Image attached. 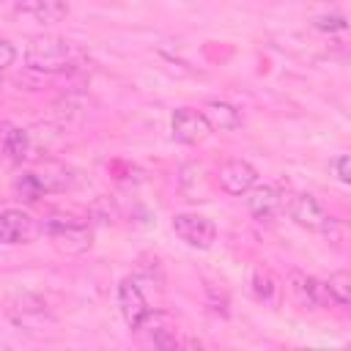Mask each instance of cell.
Wrapping results in <instances>:
<instances>
[{"label": "cell", "mask_w": 351, "mask_h": 351, "mask_svg": "<svg viewBox=\"0 0 351 351\" xmlns=\"http://www.w3.org/2000/svg\"><path fill=\"white\" fill-rule=\"evenodd\" d=\"M115 296H118V310H121L126 326H129V329H137L140 321H143V318L148 315V310H151V307H148V299H145V293H143L140 280H137V277H123V280L118 282Z\"/></svg>", "instance_id": "52a82bcc"}, {"label": "cell", "mask_w": 351, "mask_h": 351, "mask_svg": "<svg viewBox=\"0 0 351 351\" xmlns=\"http://www.w3.org/2000/svg\"><path fill=\"white\" fill-rule=\"evenodd\" d=\"M36 178L41 184V192H66V189L74 186V176L63 165H44L36 173Z\"/></svg>", "instance_id": "2e32d148"}, {"label": "cell", "mask_w": 351, "mask_h": 351, "mask_svg": "<svg viewBox=\"0 0 351 351\" xmlns=\"http://www.w3.org/2000/svg\"><path fill=\"white\" fill-rule=\"evenodd\" d=\"M288 288L293 293V299L307 307V310H318L324 304H329V293H326V285L321 280H315L313 274H304V271H291L288 274Z\"/></svg>", "instance_id": "8fae6325"}, {"label": "cell", "mask_w": 351, "mask_h": 351, "mask_svg": "<svg viewBox=\"0 0 351 351\" xmlns=\"http://www.w3.org/2000/svg\"><path fill=\"white\" fill-rule=\"evenodd\" d=\"M173 230H176V236H178L184 244H189V247H195V250H208V247L214 244V239H217L214 222H211L208 217L192 214V211L176 214V217H173Z\"/></svg>", "instance_id": "8992f818"}, {"label": "cell", "mask_w": 351, "mask_h": 351, "mask_svg": "<svg viewBox=\"0 0 351 351\" xmlns=\"http://www.w3.org/2000/svg\"><path fill=\"white\" fill-rule=\"evenodd\" d=\"M14 189L25 197V200H38L44 192H41V184L36 178V173H22L16 181H14Z\"/></svg>", "instance_id": "d6986e66"}, {"label": "cell", "mask_w": 351, "mask_h": 351, "mask_svg": "<svg viewBox=\"0 0 351 351\" xmlns=\"http://www.w3.org/2000/svg\"><path fill=\"white\" fill-rule=\"evenodd\" d=\"M250 291L258 302H274L277 299V280L271 277L269 269H255L252 277H250Z\"/></svg>", "instance_id": "ac0fdd59"}, {"label": "cell", "mask_w": 351, "mask_h": 351, "mask_svg": "<svg viewBox=\"0 0 351 351\" xmlns=\"http://www.w3.org/2000/svg\"><path fill=\"white\" fill-rule=\"evenodd\" d=\"M329 170L335 173V178H337L340 184H348V181H351V159H348V154L332 156V159H329Z\"/></svg>", "instance_id": "ffe728a7"}, {"label": "cell", "mask_w": 351, "mask_h": 351, "mask_svg": "<svg viewBox=\"0 0 351 351\" xmlns=\"http://www.w3.org/2000/svg\"><path fill=\"white\" fill-rule=\"evenodd\" d=\"M14 11L25 14V16H33L36 22L52 25V22L66 19L71 8H69L66 0H14Z\"/></svg>", "instance_id": "4fadbf2b"}, {"label": "cell", "mask_w": 351, "mask_h": 351, "mask_svg": "<svg viewBox=\"0 0 351 351\" xmlns=\"http://www.w3.org/2000/svg\"><path fill=\"white\" fill-rule=\"evenodd\" d=\"M247 211L261 222H271L282 211V192L271 184H255L247 192Z\"/></svg>", "instance_id": "7c38bea8"}, {"label": "cell", "mask_w": 351, "mask_h": 351, "mask_svg": "<svg viewBox=\"0 0 351 351\" xmlns=\"http://www.w3.org/2000/svg\"><path fill=\"white\" fill-rule=\"evenodd\" d=\"M318 30H346V16L343 14H335V16H315V22H313Z\"/></svg>", "instance_id": "44dd1931"}, {"label": "cell", "mask_w": 351, "mask_h": 351, "mask_svg": "<svg viewBox=\"0 0 351 351\" xmlns=\"http://www.w3.org/2000/svg\"><path fill=\"white\" fill-rule=\"evenodd\" d=\"M282 211H288V217L299 228H307L313 233H326L329 236L332 228H335V217L313 195H304V192H293V195L282 192Z\"/></svg>", "instance_id": "3957f363"}, {"label": "cell", "mask_w": 351, "mask_h": 351, "mask_svg": "<svg viewBox=\"0 0 351 351\" xmlns=\"http://www.w3.org/2000/svg\"><path fill=\"white\" fill-rule=\"evenodd\" d=\"M8 318L22 326V329H41L47 324L55 321V313L49 307V299L41 296V293H22V296H14L5 307Z\"/></svg>", "instance_id": "5b68a950"}, {"label": "cell", "mask_w": 351, "mask_h": 351, "mask_svg": "<svg viewBox=\"0 0 351 351\" xmlns=\"http://www.w3.org/2000/svg\"><path fill=\"white\" fill-rule=\"evenodd\" d=\"M14 60H16V47H14L11 41L0 38V71L11 69V66H14Z\"/></svg>", "instance_id": "7402d4cb"}, {"label": "cell", "mask_w": 351, "mask_h": 351, "mask_svg": "<svg viewBox=\"0 0 351 351\" xmlns=\"http://www.w3.org/2000/svg\"><path fill=\"white\" fill-rule=\"evenodd\" d=\"M41 233H47L52 247L66 255H82L93 247L90 225H85L82 219H74V217H49L41 225Z\"/></svg>", "instance_id": "7a4b0ae2"}, {"label": "cell", "mask_w": 351, "mask_h": 351, "mask_svg": "<svg viewBox=\"0 0 351 351\" xmlns=\"http://www.w3.org/2000/svg\"><path fill=\"white\" fill-rule=\"evenodd\" d=\"M145 337L148 346L154 348H181V346H200V340H186L178 335L176 329V321L167 315V313H159V310H148V315L140 321V326L134 329Z\"/></svg>", "instance_id": "277c9868"}, {"label": "cell", "mask_w": 351, "mask_h": 351, "mask_svg": "<svg viewBox=\"0 0 351 351\" xmlns=\"http://www.w3.org/2000/svg\"><path fill=\"white\" fill-rule=\"evenodd\" d=\"M203 118L206 123L211 126V132H233L241 126V112L239 107H233L230 101H222V99H211L203 104Z\"/></svg>", "instance_id": "5bb4252c"}, {"label": "cell", "mask_w": 351, "mask_h": 351, "mask_svg": "<svg viewBox=\"0 0 351 351\" xmlns=\"http://www.w3.org/2000/svg\"><path fill=\"white\" fill-rule=\"evenodd\" d=\"M170 129H173V137L184 145H197V143L208 140V134H211V126L206 123L203 112L192 110V107L176 110L170 118Z\"/></svg>", "instance_id": "9c48e42d"}, {"label": "cell", "mask_w": 351, "mask_h": 351, "mask_svg": "<svg viewBox=\"0 0 351 351\" xmlns=\"http://www.w3.org/2000/svg\"><path fill=\"white\" fill-rule=\"evenodd\" d=\"M217 184L228 195H247L258 184V170L244 159H230L217 170Z\"/></svg>", "instance_id": "30bf717a"}, {"label": "cell", "mask_w": 351, "mask_h": 351, "mask_svg": "<svg viewBox=\"0 0 351 351\" xmlns=\"http://www.w3.org/2000/svg\"><path fill=\"white\" fill-rule=\"evenodd\" d=\"M0 145H3V151L8 154V159H14V162H25V159H30V154H33V134L27 132V129H22V126H16V123H3L0 126Z\"/></svg>", "instance_id": "9a60e30c"}, {"label": "cell", "mask_w": 351, "mask_h": 351, "mask_svg": "<svg viewBox=\"0 0 351 351\" xmlns=\"http://www.w3.org/2000/svg\"><path fill=\"white\" fill-rule=\"evenodd\" d=\"M324 285H326V293H329L332 304H337V307H348L351 304V274L348 271L329 274V280Z\"/></svg>", "instance_id": "e0dca14e"}, {"label": "cell", "mask_w": 351, "mask_h": 351, "mask_svg": "<svg viewBox=\"0 0 351 351\" xmlns=\"http://www.w3.org/2000/svg\"><path fill=\"white\" fill-rule=\"evenodd\" d=\"M25 63L36 71L58 74L77 63V47L63 36H33L25 47Z\"/></svg>", "instance_id": "6da1fadb"}, {"label": "cell", "mask_w": 351, "mask_h": 351, "mask_svg": "<svg viewBox=\"0 0 351 351\" xmlns=\"http://www.w3.org/2000/svg\"><path fill=\"white\" fill-rule=\"evenodd\" d=\"M41 233V225L22 208L0 211V244H27Z\"/></svg>", "instance_id": "ba28073f"}]
</instances>
